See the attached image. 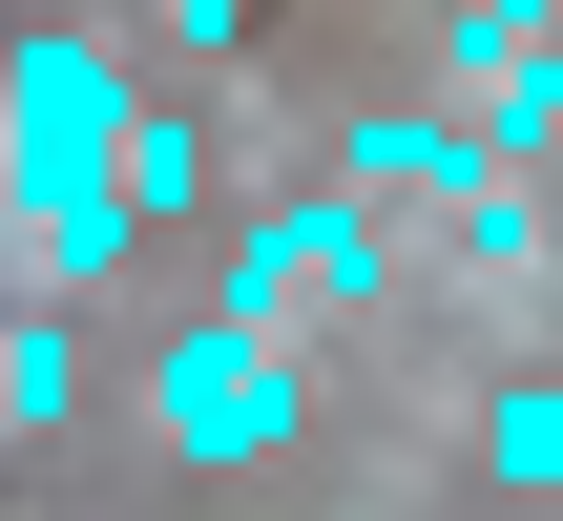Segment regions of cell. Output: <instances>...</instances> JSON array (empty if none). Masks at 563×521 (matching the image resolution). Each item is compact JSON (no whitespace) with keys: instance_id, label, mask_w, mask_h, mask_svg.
Returning <instances> with one entry per match:
<instances>
[{"instance_id":"5","label":"cell","mask_w":563,"mask_h":521,"mask_svg":"<svg viewBox=\"0 0 563 521\" xmlns=\"http://www.w3.org/2000/svg\"><path fill=\"white\" fill-rule=\"evenodd\" d=\"M125 230H146L125 188H21V292H84V271H104Z\"/></svg>"},{"instance_id":"2","label":"cell","mask_w":563,"mask_h":521,"mask_svg":"<svg viewBox=\"0 0 563 521\" xmlns=\"http://www.w3.org/2000/svg\"><path fill=\"white\" fill-rule=\"evenodd\" d=\"M376 271H397V230H376V188L334 167V188H292V209H251V251H230V313H272V334H292L313 292L355 313Z\"/></svg>"},{"instance_id":"3","label":"cell","mask_w":563,"mask_h":521,"mask_svg":"<svg viewBox=\"0 0 563 521\" xmlns=\"http://www.w3.org/2000/svg\"><path fill=\"white\" fill-rule=\"evenodd\" d=\"M167 459H272L292 439V334L272 313H209V334H167Z\"/></svg>"},{"instance_id":"1","label":"cell","mask_w":563,"mask_h":521,"mask_svg":"<svg viewBox=\"0 0 563 521\" xmlns=\"http://www.w3.org/2000/svg\"><path fill=\"white\" fill-rule=\"evenodd\" d=\"M125 63L104 42H21L0 63V146H21V188H125Z\"/></svg>"},{"instance_id":"7","label":"cell","mask_w":563,"mask_h":521,"mask_svg":"<svg viewBox=\"0 0 563 521\" xmlns=\"http://www.w3.org/2000/svg\"><path fill=\"white\" fill-rule=\"evenodd\" d=\"M84 397V334H63V292H21V334H0V418H63Z\"/></svg>"},{"instance_id":"6","label":"cell","mask_w":563,"mask_h":521,"mask_svg":"<svg viewBox=\"0 0 563 521\" xmlns=\"http://www.w3.org/2000/svg\"><path fill=\"white\" fill-rule=\"evenodd\" d=\"M125 209H146V230H188V209H209V125H188V104H146V125H125Z\"/></svg>"},{"instance_id":"8","label":"cell","mask_w":563,"mask_h":521,"mask_svg":"<svg viewBox=\"0 0 563 521\" xmlns=\"http://www.w3.org/2000/svg\"><path fill=\"white\" fill-rule=\"evenodd\" d=\"M460 271H481V292H522V271H543V209H522V188H501V167H481V188H460Z\"/></svg>"},{"instance_id":"9","label":"cell","mask_w":563,"mask_h":521,"mask_svg":"<svg viewBox=\"0 0 563 521\" xmlns=\"http://www.w3.org/2000/svg\"><path fill=\"white\" fill-rule=\"evenodd\" d=\"M501 480H563V397H501Z\"/></svg>"},{"instance_id":"4","label":"cell","mask_w":563,"mask_h":521,"mask_svg":"<svg viewBox=\"0 0 563 521\" xmlns=\"http://www.w3.org/2000/svg\"><path fill=\"white\" fill-rule=\"evenodd\" d=\"M334 167H355V188H376V209H460V188H481V167H501V146H481V125H439V104H376V125H355V146H334Z\"/></svg>"}]
</instances>
